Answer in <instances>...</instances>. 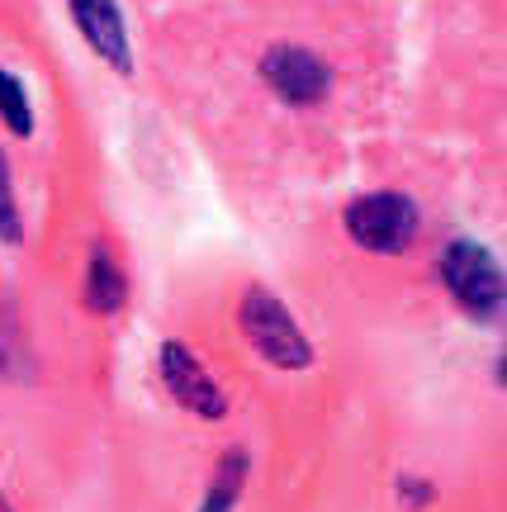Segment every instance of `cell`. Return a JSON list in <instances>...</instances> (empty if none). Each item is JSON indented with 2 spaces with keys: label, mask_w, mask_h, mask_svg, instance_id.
I'll list each match as a JSON object with an SVG mask.
<instances>
[{
  "label": "cell",
  "mask_w": 507,
  "mask_h": 512,
  "mask_svg": "<svg viewBox=\"0 0 507 512\" xmlns=\"http://www.w3.org/2000/svg\"><path fill=\"white\" fill-rule=\"evenodd\" d=\"M346 238L365 247V252L375 256H399L413 247L417 228H422V214H417V204L399 190H375V195H361V200L346 204Z\"/></svg>",
  "instance_id": "6da1fadb"
},
{
  "label": "cell",
  "mask_w": 507,
  "mask_h": 512,
  "mask_svg": "<svg viewBox=\"0 0 507 512\" xmlns=\"http://www.w3.org/2000/svg\"><path fill=\"white\" fill-rule=\"evenodd\" d=\"M237 318H242V332H247V342L256 347V356H261V361H271L275 370H308L313 366V347H308V337L299 332L294 313L285 309L271 290L252 285V290L242 294Z\"/></svg>",
  "instance_id": "7a4b0ae2"
},
{
  "label": "cell",
  "mask_w": 507,
  "mask_h": 512,
  "mask_svg": "<svg viewBox=\"0 0 507 512\" xmlns=\"http://www.w3.org/2000/svg\"><path fill=\"white\" fill-rule=\"evenodd\" d=\"M441 280L460 309L479 318V323H498L503 318V271L484 242L455 238L441 252Z\"/></svg>",
  "instance_id": "3957f363"
},
{
  "label": "cell",
  "mask_w": 507,
  "mask_h": 512,
  "mask_svg": "<svg viewBox=\"0 0 507 512\" xmlns=\"http://www.w3.org/2000/svg\"><path fill=\"white\" fill-rule=\"evenodd\" d=\"M261 81L275 100H285L294 110H313L323 105L327 91H332V72H327L323 57H313L308 48H294V43H275L271 53L261 57Z\"/></svg>",
  "instance_id": "277c9868"
},
{
  "label": "cell",
  "mask_w": 507,
  "mask_h": 512,
  "mask_svg": "<svg viewBox=\"0 0 507 512\" xmlns=\"http://www.w3.org/2000/svg\"><path fill=\"white\" fill-rule=\"evenodd\" d=\"M157 366H162V380H166V389H171V399L181 403V408H190L195 418H214L218 422L223 413H228L223 389L209 380V370L190 356V347H185V342H162V351H157Z\"/></svg>",
  "instance_id": "5b68a950"
},
{
  "label": "cell",
  "mask_w": 507,
  "mask_h": 512,
  "mask_svg": "<svg viewBox=\"0 0 507 512\" xmlns=\"http://www.w3.org/2000/svg\"><path fill=\"white\" fill-rule=\"evenodd\" d=\"M67 5H72V19H76V29H81V38H86L119 76H133V48H128V29H124V15H119V0H67Z\"/></svg>",
  "instance_id": "8992f818"
},
{
  "label": "cell",
  "mask_w": 507,
  "mask_h": 512,
  "mask_svg": "<svg viewBox=\"0 0 507 512\" xmlns=\"http://www.w3.org/2000/svg\"><path fill=\"white\" fill-rule=\"evenodd\" d=\"M128 299V280L119 271V261L109 256V247H95L86 261V309L95 313H119Z\"/></svg>",
  "instance_id": "52a82bcc"
},
{
  "label": "cell",
  "mask_w": 507,
  "mask_h": 512,
  "mask_svg": "<svg viewBox=\"0 0 507 512\" xmlns=\"http://www.w3.org/2000/svg\"><path fill=\"white\" fill-rule=\"evenodd\" d=\"M247 470H252V460H247L242 446L223 451V456H218V470H214V484H209L200 512H233L237 498H242V484H247Z\"/></svg>",
  "instance_id": "ba28073f"
},
{
  "label": "cell",
  "mask_w": 507,
  "mask_h": 512,
  "mask_svg": "<svg viewBox=\"0 0 507 512\" xmlns=\"http://www.w3.org/2000/svg\"><path fill=\"white\" fill-rule=\"evenodd\" d=\"M0 119H5V128L19 133V138L34 133V105H29V95L19 86V76H10L5 67H0Z\"/></svg>",
  "instance_id": "9c48e42d"
},
{
  "label": "cell",
  "mask_w": 507,
  "mask_h": 512,
  "mask_svg": "<svg viewBox=\"0 0 507 512\" xmlns=\"http://www.w3.org/2000/svg\"><path fill=\"white\" fill-rule=\"evenodd\" d=\"M24 238V223H19V204H15V185H10V166L0 157V242L15 247Z\"/></svg>",
  "instance_id": "30bf717a"
},
{
  "label": "cell",
  "mask_w": 507,
  "mask_h": 512,
  "mask_svg": "<svg viewBox=\"0 0 507 512\" xmlns=\"http://www.w3.org/2000/svg\"><path fill=\"white\" fill-rule=\"evenodd\" d=\"M399 498L408 503V508H427V503L436 498V489L432 484H422V479H413V475H403L399 479Z\"/></svg>",
  "instance_id": "8fae6325"
}]
</instances>
